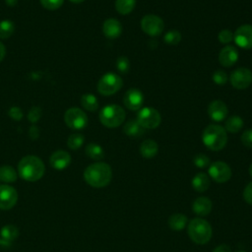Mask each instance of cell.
<instances>
[{
    "label": "cell",
    "instance_id": "obj_31",
    "mask_svg": "<svg viewBox=\"0 0 252 252\" xmlns=\"http://www.w3.org/2000/svg\"><path fill=\"white\" fill-rule=\"evenodd\" d=\"M85 141V137L84 135L80 134V133H74L71 134L67 140V146L69 149L71 150H78L80 149Z\"/></svg>",
    "mask_w": 252,
    "mask_h": 252
},
{
    "label": "cell",
    "instance_id": "obj_36",
    "mask_svg": "<svg viewBox=\"0 0 252 252\" xmlns=\"http://www.w3.org/2000/svg\"><path fill=\"white\" fill-rule=\"evenodd\" d=\"M213 81L215 84L222 86L225 85L227 82V75L222 70H218L213 74Z\"/></svg>",
    "mask_w": 252,
    "mask_h": 252
},
{
    "label": "cell",
    "instance_id": "obj_43",
    "mask_svg": "<svg viewBox=\"0 0 252 252\" xmlns=\"http://www.w3.org/2000/svg\"><path fill=\"white\" fill-rule=\"evenodd\" d=\"M213 252H231V249H230V247H229L228 245H226V244H220V245L217 246V247L213 250Z\"/></svg>",
    "mask_w": 252,
    "mask_h": 252
},
{
    "label": "cell",
    "instance_id": "obj_19",
    "mask_svg": "<svg viewBox=\"0 0 252 252\" xmlns=\"http://www.w3.org/2000/svg\"><path fill=\"white\" fill-rule=\"evenodd\" d=\"M212 207H213L212 201L208 197H205V196L196 198L194 200V202L192 203L193 212L200 217L208 216L212 211Z\"/></svg>",
    "mask_w": 252,
    "mask_h": 252
},
{
    "label": "cell",
    "instance_id": "obj_24",
    "mask_svg": "<svg viewBox=\"0 0 252 252\" xmlns=\"http://www.w3.org/2000/svg\"><path fill=\"white\" fill-rule=\"evenodd\" d=\"M187 223V217L183 214H173L168 219V226L175 231L182 230Z\"/></svg>",
    "mask_w": 252,
    "mask_h": 252
},
{
    "label": "cell",
    "instance_id": "obj_20",
    "mask_svg": "<svg viewBox=\"0 0 252 252\" xmlns=\"http://www.w3.org/2000/svg\"><path fill=\"white\" fill-rule=\"evenodd\" d=\"M19 236V229L13 224H6L0 230L1 244L9 245Z\"/></svg>",
    "mask_w": 252,
    "mask_h": 252
},
{
    "label": "cell",
    "instance_id": "obj_17",
    "mask_svg": "<svg viewBox=\"0 0 252 252\" xmlns=\"http://www.w3.org/2000/svg\"><path fill=\"white\" fill-rule=\"evenodd\" d=\"M239 54L237 49L232 45L224 46L219 53V61L223 67H230L236 63Z\"/></svg>",
    "mask_w": 252,
    "mask_h": 252
},
{
    "label": "cell",
    "instance_id": "obj_26",
    "mask_svg": "<svg viewBox=\"0 0 252 252\" xmlns=\"http://www.w3.org/2000/svg\"><path fill=\"white\" fill-rule=\"evenodd\" d=\"M0 180L5 183H13L17 180V171L11 165L0 166Z\"/></svg>",
    "mask_w": 252,
    "mask_h": 252
},
{
    "label": "cell",
    "instance_id": "obj_40",
    "mask_svg": "<svg viewBox=\"0 0 252 252\" xmlns=\"http://www.w3.org/2000/svg\"><path fill=\"white\" fill-rule=\"evenodd\" d=\"M8 114H9V116H10L12 119H14V120H16V121H20V120L23 118V116H24L23 111H22V109H21L19 106H12V107L9 109Z\"/></svg>",
    "mask_w": 252,
    "mask_h": 252
},
{
    "label": "cell",
    "instance_id": "obj_18",
    "mask_svg": "<svg viewBox=\"0 0 252 252\" xmlns=\"http://www.w3.org/2000/svg\"><path fill=\"white\" fill-rule=\"evenodd\" d=\"M102 32L107 38H117L122 33V25L118 20L109 18L104 21L102 25Z\"/></svg>",
    "mask_w": 252,
    "mask_h": 252
},
{
    "label": "cell",
    "instance_id": "obj_12",
    "mask_svg": "<svg viewBox=\"0 0 252 252\" xmlns=\"http://www.w3.org/2000/svg\"><path fill=\"white\" fill-rule=\"evenodd\" d=\"M233 40L241 48H252V25H242L233 33Z\"/></svg>",
    "mask_w": 252,
    "mask_h": 252
},
{
    "label": "cell",
    "instance_id": "obj_41",
    "mask_svg": "<svg viewBox=\"0 0 252 252\" xmlns=\"http://www.w3.org/2000/svg\"><path fill=\"white\" fill-rule=\"evenodd\" d=\"M243 198L247 204L252 206V181L245 186L243 190Z\"/></svg>",
    "mask_w": 252,
    "mask_h": 252
},
{
    "label": "cell",
    "instance_id": "obj_8",
    "mask_svg": "<svg viewBox=\"0 0 252 252\" xmlns=\"http://www.w3.org/2000/svg\"><path fill=\"white\" fill-rule=\"evenodd\" d=\"M136 120L145 129H155L160 124L161 116L153 107H143L139 110Z\"/></svg>",
    "mask_w": 252,
    "mask_h": 252
},
{
    "label": "cell",
    "instance_id": "obj_5",
    "mask_svg": "<svg viewBox=\"0 0 252 252\" xmlns=\"http://www.w3.org/2000/svg\"><path fill=\"white\" fill-rule=\"evenodd\" d=\"M99 121L107 128H116L120 126L126 117L125 110L118 104L105 105L99 111Z\"/></svg>",
    "mask_w": 252,
    "mask_h": 252
},
{
    "label": "cell",
    "instance_id": "obj_16",
    "mask_svg": "<svg viewBox=\"0 0 252 252\" xmlns=\"http://www.w3.org/2000/svg\"><path fill=\"white\" fill-rule=\"evenodd\" d=\"M49 163H50L51 167H53L57 170L65 169L71 163V156L66 151L58 150L50 156Z\"/></svg>",
    "mask_w": 252,
    "mask_h": 252
},
{
    "label": "cell",
    "instance_id": "obj_42",
    "mask_svg": "<svg viewBox=\"0 0 252 252\" xmlns=\"http://www.w3.org/2000/svg\"><path fill=\"white\" fill-rule=\"evenodd\" d=\"M29 134H30V137L32 139H36L38 136H39V129L36 127V126H32L30 128V131H29Z\"/></svg>",
    "mask_w": 252,
    "mask_h": 252
},
{
    "label": "cell",
    "instance_id": "obj_14",
    "mask_svg": "<svg viewBox=\"0 0 252 252\" xmlns=\"http://www.w3.org/2000/svg\"><path fill=\"white\" fill-rule=\"evenodd\" d=\"M123 103L132 111L139 110L144 103V94L139 89H129L124 94Z\"/></svg>",
    "mask_w": 252,
    "mask_h": 252
},
{
    "label": "cell",
    "instance_id": "obj_2",
    "mask_svg": "<svg viewBox=\"0 0 252 252\" xmlns=\"http://www.w3.org/2000/svg\"><path fill=\"white\" fill-rule=\"evenodd\" d=\"M45 171L43 161L35 156L24 157L18 164V173L26 181L34 182L40 179Z\"/></svg>",
    "mask_w": 252,
    "mask_h": 252
},
{
    "label": "cell",
    "instance_id": "obj_15",
    "mask_svg": "<svg viewBox=\"0 0 252 252\" xmlns=\"http://www.w3.org/2000/svg\"><path fill=\"white\" fill-rule=\"evenodd\" d=\"M228 114V109L226 104L220 100H213L208 106V115L215 122H221Z\"/></svg>",
    "mask_w": 252,
    "mask_h": 252
},
{
    "label": "cell",
    "instance_id": "obj_6",
    "mask_svg": "<svg viewBox=\"0 0 252 252\" xmlns=\"http://www.w3.org/2000/svg\"><path fill=\"white\" fill-rule=\"evenodd\" d=\"M123 86L122 78L112 72L105 73L97 83V91L102 95H111L117 93Z\"/></svg>",
    "mask_w": 252,
    "mask_h": 252
},
{
    "label": "cell",
    "instance_id": "obj_30",
    "mask_svg": "<svg viewBox=\"0 0 252 252\" xmlns=\"http://www.w3.org/2000/svg\"><path fill=\"white\" fill-rule=\"evenodd\" d=\"M15 31L14 23L10 20H3L0 22V38H9Z\"/></svg>",
    "mask_w": 252,
    "mask_h": 252
},
{
    "label": "cell",
    "instance_id": "obj_28",
    "mask_svg": "<svg viewBox=\"0 0 252 252\" xmlns=\"http://www.w3.org/2000/svg\"><path fill=\"white\" fill-rule=\"evenodd\" d=\"M81 105L86 110L95 111L98 108V101L95 95L92 94H85L81 96Z\"/></svg>",
    "mask_w": 252,
    "mask_h": 252
},
{
    "label": "cell",
    "instance_id": "obj_9",
    "mask_svg": "<svg viewBox=\"0 0 252 252\" xmlns=\"http://www.w3.org/2000/svg\"><path fill=\"white\" fill-rule=\"evenodd\" d=\"M141 28L150 36L159 35L164 28L163 21L157 15H146L141 20Z\"/></svg>",
    "mask_w": 252,
    "mask_h": 252
},
{
    "label": "cell",
    "instance_id": "obj_13",
    "mask_svg": "<svg viewBox=\"0 0 252 252\" xmlns=\"http://www.w3.org/2000/svg\"><path fill=\"white\" fill-rule=\"evenodd\" d=\"M18 201V193L16 189L10 185H0V209L10 210Z\"/></svg>",
    "mask_w": 252,
    "mask_h": 252
},
{
    "label": "cell",
    "instance_id": "obj_1",
    "mask_svg": "<svg viewBox=\"0 0 252 252\" xmlns=\"http://www.w3.org/2000/svg\"><path fill=\"white\" fill-rule=\"evenodd\" d=\"M112 178V170L109 164L97 161L90 164L84 171L85 181L94 188H102L108 185Z\"/></svg>",
    "mask_w": 252,
    "mask_h": 252
},
{
    "label": "cell",
    "instance_id": "obj_35",
    "mask_svg": "<svg viewBox=\"0 0 252 252\" xmlns=\"http://www.w3.org/2000/svg\"><path fill=\"white\" fill-rule=\"evenodd\" d=\"M40 3L45 9L53 11L60 8L63 5L64 0H40Z\"/></svg>",
    "mask_w": 252,
    "mask_h": 252
},
{
    "label": "cell",
    "instance_id": "obj_7",
    "mask_svg": "<svg viewBox=\"0 0 252 252\" xmlns=\"http://www.w3.org/2000/svg\"><path fill=\"white\" fill-rule=\"evenodd\" d=\"M64 121L70 129L79 131L88 125V116L81 108L71 107L65 112Z\"/></svg>",
    "mask_w": 252,
    "mask_h": 252
},
{
    "label": "cell",
    "instance_id": "obj_49",
    "mask_svg": "<svg viewBox=\"0 0 252 252\" xmlns=\"http://www.w3.org/2000/svg\"><path fill=\"white\" fill-rule=\"evenodd\" d=\"M0 244H1V240H0Z\"/></svg>",
    "mask_w": 252,
    "mask_h": 252
},
{
    "label": "cell",
    "instance_id": "obj_33",
    "mask_svg": "<svg viewBox=\"0 0 252 252\" xmlns=\"http://www.w3.org/2000/svg\"><path fill=\"white\" fill-rule=\"evenodd\" d=\"M193 163L199 168H205L211 164L209 157L204 154H198L193 158Z\"/></svg>",
    "mask_w": 252,
    "mask_h": 252
},
{
    "label": "cell",
    "instance_id": "obj_27",
    "mask_svg": "<svg viewBox=\"0 0 252 252\" xmlns=\"http://www.w3.org/2000/svg\"><path fill=\"white\" fill-rule=\"evenodd\" d=\"M137 0H115V9L121 15L130 14L135 6Z\"/></svg>",
    "mask_w": 252,
    "mask_h": 252
},
{
    "label": "cell",
    "instance_id": "obj_22",
    "mask_svg": "<svg viewBox=\"0 0 252 252\" xmlns=\"http://www.w3.org/2000/svg\"><path fill=\"white\" fill-rule=\"evenodd\" d=\"M191 185L197 192H205L210 187V177L204 172H199L192 178Z\"/></svg>",
    "mask_w": 252,
    "mask_h": 252
},
{
    "label": "cell",
    "instance_id": "obj_3",
    "mask_svg": "<svg viewBox=\"0 0 252 252\" xmlns=\"http://www.w3.org/2000/svg\"><path fill=\"white\" fill-rule=\"evenodd\" d=\"M202 141L209 150L220 151L226 145L227 134L222 126L210 124L203 131Z\"/></svg>",
    "mask_w": 252,
    "mask_h": 252
},
{
    "label": "cell",
    "instance_id": "obj_25",
    "mask_svg": "<svg viewBox=\"0 0 252 252\" xmlns=\"http://www.w3.org/2000/svg\"><path fill=\"white\" fill-rule=\"evenodd\" d=\"M86 155L94 160H100L104 158V151L103 149L95 143H90L85 148Z\"/></svg>",
    "mask_w": 252,
    "mask_h": 252
},
{
    "label": "cell",
    "instance_id": "obj_45",
    "mask_svg": "<svg viewBox=\"0 0 252 252\" xmlns=\"http://www.w3.org/2000/svg\"><path fill=\"white\" fill-rule=\"evenodd\" d=\"M5 2H6V4H7L8 6H10V7H14V6H16V5H17L18 0H5Z\"/></svg>",
    "mask_w": 252,
    "mask_h": 252
},
{
    "label": "cell",
    "instance_id": "obj_23",
    "mask_svg": "<svg viewBox=\"0 0 252 252\" xmlns=\"http://www.w3.org/2000/svg\"><path fill=\"white\" fill-rule=\"evenodd\" d=\"M158 152V146L156 141L147 139L144 142H142L140 146V153L143 158H152L157 156Z\"/></svg>",
    "mask_w": 252,
    "mask_h": 252
},
{
    "label": "cell",
    "instance_id": "obj_4",
    "mask_svg": "<svg viewBox=\"0 0 252 252\" xmlns=\"http://www.w3.org/2000/svg\"><path fill=\"white\" fill-rule=\"evenodd\" d=\"M188 235L196 244H206L210 241L213 230L211 224L204 219L195 218L188 223Z\"/></svg>",
    "mask_w": 252,
    "mask_h": 252
},
{
    "label": "cell",
    "instance_id": "obj_47",
    "mask_svg": "<svg viewBox=\"0 0 252 252\" xmlns=\"http://www.w3.org/2000/svg\"><path fill=\"white\" fill-rule=\"evenodd\" d=\"M248 171H249V174H250V176L252 177V163L249 165V168H248Z\"/></svg>",
    "mask_w": 252,
    "mask_h": 252
},
{
    "label": "cell",
    "instance_id": "obj_44",
    "mask_svg": "<svg viewBox=\"0 0 252 252\" xmlns=\"http://www.w3.org/2000/svg\"><path fill=\"white\" fill-rule=\"evenodd\" d=\"M5 55H6V47H5V45L0 41V62L4 59Z\"/></svg>",
    "mask_w": 252,
    "mask_h": 252
},
{
    "label": "cell",
    "instance_id": "obj_32",
    "mask_svg": "<svg viewBox=\"0 0 252 252\" xmlns=\"http://www.w3.org/2000/svg\"><path fill=\"white\" fill-rule=\"evenodd\" d=\"M163 40L167 44L176 45L181 40V33H180V32H178L176 30H171V31H169L165 33V35L163 37Z\"/></svg>",
    "mask_w": 252,
    "mask_h": 252
},
{
    "label": "cell",
    "instance_id": "obj_38",
    "mask_svg": "<svg viewBox=\"0 0 252 252\" xmlns=\"http://www.w3.org/2000/svg\"><path fill=\"white\" fill-rule=\"evenodd\" d=\"M41 108L38 106H33L30 109L29 114H28V119L30 120V122L32 123H36L40 117H41Z\"/></svg>",
    "mask_w": 252,
    "mask_h": 252
},
{
    "label": "cell",
    "instance_id": "obj_37",
    "mask_svg": "<svg viewBox=\"0 0 252 252\" xmlns=\"http://www.w3.org/2000/svg\"><path fill=\"white\" fill-rule=\"evenodd\" d=\"M218 38H219L220 42H221L223 44H227L233 40V32L229 30H222L219 32Z\"/></svg>",
    "mask_w": 252,
    "mask_h": 252
},
{
    "label": "cell",
    "instance_id": "obj_48",
    "mask_svg": "<svg viewBox=\"0 0 252 252\" xmlns=\"http://www.w3.org/2000/svg\"><path fill=\"white\" fill-rule=\"evenodd\" d=\"M236 252H245V251H236Z\"/></svg>",
    "mask_w": 252,
    "mask_h": 252
},
{
    "label": "cell",
    "instance_id": "obj_34",
    "mask_svg": "<svg viewBox=\"0 0 252 252\" xmlns=\"http://www.w3.org/2000/svg\"><path fill=\"white\" fill-rule=\"evenodd\" d=\"M116 68L121 74H125L129 71L130 62L126 56H120L116 60Z\"/></svg>",
    "mask_w": 252,
    "mask_h": 252
},
{
    "label": "cell",
    "instance_id": "obj_29",
    "mask_svg": "<svg viewBox=\"0 0 252 252\" xmlns=\"http://www.w3.org/2000/svg\"><path fill=\"white\" fill-rule=\"evenodd\" d=\"M225 131L230 133H237L243 127V120L237 115H232L225 121Z\"/></svg>",
    "mask_w": 252,
    "mask_h": 252
},
{
    "label": "cell",
    "instance_id": "obj_46",
    "mask_svg": "<svg viewBox=\"0 0 252 252\" xmlns=\"http://www.w3.org/2000/svg\"><path fill=\"white\" fill-rule=\"evenodd\" d=\"M71 2H73V3H75V4H80V3H82V2H84L85 0H70Z\"/></svg>",
    "mask_w": 252,
    "mask_h": 252
},
{
    "label": "cell",
    "instance_id": "obj_11",
    "mask_svg": "<svg viewBox=\"0 0 252 252\" xmlns=\"http://www.w3.org/2000/svg\"><path fill=\"white\" fill-rule=\"evenodd\" d=\"M208 172L209 176L218 183H224L231 177V169L229 165L220 160L211 163Z\"/></svg>",
    "mask_w": 252,
    "mask_h": 252
},
{
    "label": "cell",
    "instance_id": "obj_10",
    "mask_svg": "<svg viewBox=\"0 0 252 252\" xmlns=\"http://www.w3.org/2000/svg\"><path fill=\"white\" fill-rule=\"evenodd\" d=\"M230 84L237 90H245L252 83V72L245 67H239L231 72L229 77Z\"/></svg>",
    "mask_w": 252,
    "mask_h": 252
},
{
    "label": "cell",
    "instance_id": "obj_21",
    "mask_svg": "<svg viewBox=\"0 0 252 252\" xmlns=\"http://www.w3.org/2000/svg\"><path fill=\"white\" fill-rule=\"evenodd\" d=\"M145 128H143L140 123L136 120V119H132L129 120L128 122L125 123V125L123 126V131L124 133L132 139H137L140 138L144 135L145 133Z\"/></svg>",
    "mask_w": 252,
    "mask_h": 252
},
{
    "label": "cell",
    "instance_id": "obj_39",
    "mask_svg": "<svg viewBox=\"0 0 252 252\" xmlns=\"http://www.w3.org/2000/svg\"><path fill=\"white\" fill-rule=\"evenodd\" d=\"M241 143L247 147V148H252V129H247L245 130L240 137Z\"/></svg>",
    "mask_w": 252,
    "mask_h": 252
}]
</instances>
